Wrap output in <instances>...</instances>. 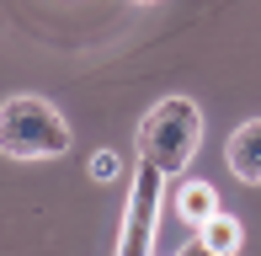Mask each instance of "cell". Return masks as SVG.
I'll return each mask as SVG.
<instances>
[{
  "instance_id": "cell-1",
  "label": "cell",
  "mask_w": 261,
  "mask_h": 256,
  "mask_svg": "<svg viewBox=\"0 0 261 256\" xmlns=\"http://www.w3.org/2000/svg\"><path fill=\"white\" fill-rule=\"evenodd\" d=\"M197 144H203V112L187 96L155 101V107L144 112V123H139V160H155L165 176L187 171V160L197 155Z\"/></svg>"
},
{
  "instance_id": "cell-2",
  "label": "cell",
  "mask_w": 261,
  "mask_h": 256,
  "mask_svg": "<svg viewBox=\"0 0 261 256\" xmlns=\"http://www.w3.org/2000/svg\"><path fill=\"white\" fill-rule=\"evenodd\" d=\"M69 149V123L43 96H11L0 101V155L11 160H48Z\"/></svg>"
},
{
  "instance_id": "cell-3",
  "label": "cell",
  "mask_w": 261,
  "mask_h": 256,
  "mask_svg": "<svg viewBox=\"0 0 261 256\" xmlns=\"http://www.w3.org/2000/svg\"><path fill=\"white\" fill-rule=\"evenodd\" d=\"M160 203H165V171L155 160H139L134 192H128V219H123V235H117V256H149L155 251Z\"/></svg>"
},
{
  "instance_id": "cell-4",
  "label": "cell",
  "mask_w": 261,
  "mask_h": 256,
  "mask_svg": "<svg viewBox=\"0 0 261 256\" xmlns=\"http://www.w3.org/2000/svg\"><path fill=\"white\" fill-rule=\"evenodd\" d=\"M224 160H229V171L240 182H251V187H261V118L240 123L229 134V149H224Z\"/></svg>"
},
{
  "instance_id": "cell-5",
  "label": "cell",
  "mask_w": 261,
  "mask_h": 256,
  "mask_svg": "<svg viewBox=\"0 0 261 256\" xmlns=\"http://www.w3.org/2000/svg\"><path fill=\"white\" fill-rule=\"evenodd\" d=\"M240 240H245L240 219L224 214V208H213L203 224H197V246H203L208 256H234V251H240Z\"/></svg>"
},
{
  "instance_id": "cell-6",
  "label": "cell",
  "mask_w": 261,
  "mask_h": 256,
  "mask_svg": "<svg viewBox=\"0 0 261 256\" xmlns=\"http://www.w3.org/2000/svg\"><path fill=\"white\" fill-rule=\"evenodd\" d=\"M213 208H219V192H213L208 182L192 176V182H181V187H176V214H181L187 224H203Z\"/></svg>"
},
{
  "instance_id": "cell-7",
  "label": "cell",
  "mask_w": 261,
  "mask_h": 256,
  "mask_svg": "<svg viewBox=\"0 0 261 256\" xmlns=\"http://www.w3.org/2000/svg\"><path fill=\"white\" fill-rule=\"evenodd\" d=\"M117 171H123V160H117L112 149H96V155H91V182H112Z\"/></svg>"
},
{
  "instance_id": "cell-8",
  "label": "cell",
  "mask_w": 261,
  "mask_h": 256,
  "mask_svg": "<svg viewBox=\"0 0 261 256\" xmlns=\"http://www.w3.org/2000/svg\"><path fill=\"white\" fill-rule=\"evenodd\" d=\"M139 6H149V0H139Z\"/></svg>"
}]
</instances>
